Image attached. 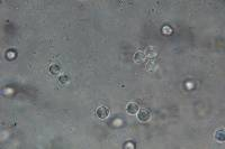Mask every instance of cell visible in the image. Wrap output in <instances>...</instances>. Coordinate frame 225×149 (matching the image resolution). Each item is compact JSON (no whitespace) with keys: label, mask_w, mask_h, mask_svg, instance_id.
<instances>
[{"label":"cell","mask_w":225,"mask_h":149,"mask_svg":"<svg viewBox=\"0 0 225 149\" xmlns=\"http://www.w3.org/2000/svg\"><path fill=\"white\" fill-rule=\"evenodd\" d=\"M59 81L62 83V84H65V83H68L69 82V78H68V75H61L59 78Z\"/></svg>","instance_id":"cell-9"},{"label":"cell","mask_w":225,"mask_h":149,"mask_svg":"<svg viewBox=\"0 0 225 149\" xmlns=\"http://www.w3.org/2000/svg\"><path fill=\"white\" fill-rule=\"evenodd\" d=\"M158 68V63L155 61H149L147 64V71H155Z\"/></svg>","instance_id":"cell-7"},{"label":"cell","mask_w":225,"mask_h":149,"mask_svg":"<svg viewBox=\"0 0 225 149\" xmlns=\"http://www.w3.org/2000/svg\"><path fill=\"white\" fill-rule=\"evenodd\" d=\"M96 113H97V116L100 118V119H106V118L109 116V110H108V108L101 105V107H99L97 109Z\"/></svg>","instance_id":"cell-2"},{"label":"cell","mask_w":225,"mask_h":149,"mask_svg":"<svg viewBox=\"0 0 225 149\" xmlns=\"http://www.w3.org/2000/svg\"><path fill=\"white\" fill-rule=\"evenodd\" d=\"M137 119L142 121V122H147L151 119V111L147 109H141L137 112Z\"/></svg>","instance_id":"cell-1"},{"label":"cell","mask_w":225,"mask_h":149,"mask_svg":"<svg viewBox=\"0 0 225 149\" xmlns=\"http://www.w3.org/2000/svg\"><path fill=\"white\" fill-rule=\"evenodd\" d=\"M144 59H145V54H144V52H141V51H139V52H136L135 54H134V62H135V63H137V64L143 63Z\"/></svg>","instance_id":"cell-4"},{"label":"cell","mask_w":225,"mask_h":149,"mask_svg":"<svg viewBox=\"0 0 225 149\" xmlns=\"http://www.w3.org/2000/svg\"><path fill=\"white\" fill-rule=\"evenodd\" d=\"M50 73L52 75H58L60 73V66L56 64H53L50 66Z\"/></svg>","instance_id":"cell-8"},{"label":"cell","mask_w":225,"mask_h":149,"mask_svg":"<svg viewBox=\"0 0 225 149\" xmlns=\"http://www.w3.org/2000/svg\"><path fill=\"white\" fill-rule=\"evenodd\" d=\"M126 111H127L128 114H136L139 112V105L136 103L131 102V103L127 104V107H126Z\"/></svg>","instance_id":"cell-3"},{"label":"cell","mask_w":225,"mask_h":149,"mask_svg":"<svg viewBox=\"0 0 225 149\" xmlns=\"http://www.w3.org/2000/svg\"><path fill=\"white\" fill-rule=\"evenodd\" d=\"M144 54H145V57L153 59V57H155V55H157V51H155V48H154V47H147Z\"/></svg>","instance_id":"cell-6"},{"label":"cell","mask_w":225,"mask_h":149,"mask_svg":"<svg viewBox=\"0 0 225 149\" xmlns=\"http://www.w3.org/2000/svg\"><path fill=\"white\" fill-rule=\"evenodd\" d=\"M214 137H215V139L219 141V143H224L225 140V131L224 129H219L217 131L215 132V135H214Z\"/></svg>","instance_id":"cell-5"}]
</instances>
